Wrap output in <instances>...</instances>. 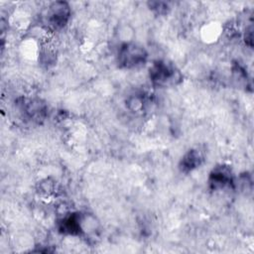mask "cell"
<instances>
[{
  "instance_id": "1",
  "label": "cell",
  "mask_w": 254,
  "mask_h": 254,
  "mask_svg": "<svg viewBox=\"0 0 254 254\" xmlns=\"http://www.w3.org/2000/svg\"><path fill=\"white\" fill-rule=\"evenodd\" d=\"M150 78L160 86L176 85L182 80L180 71L171 64L158 61L150 68Z\"/></svg>"
},
{
  "instance_id": "2",
  "label": "cell",
  "mask_w": 254,
  "mask_h": 254,
  "mask_svg": "<svg viewBox=\"0 0 254 254\" xmlns=\"http://www.w3.org/2000/svg\"><path fill=\"white\" fill-rule=\"evenodd\" d=\"M45 24L53 30L63 28L70 17V8L66 2L57 1L52 3L44 13Z\"/></svg>"
},
{
  "instance_id": "3",
  "label": "cell",
  "mask_w": 254,
  "mask_h": 254,
  "mask_svg": "<svg viewBox=\"0 0 254 254\" xmlns=\"http://www.w3.org/2000/svg\"><path fill=\"white\" fill-rule=\"evenodd\" d=\"M147 60L146 51L133 43L124 44L118 53V63L120 65L131 68L143 64Z\"/></svg>"
},
{
  "instance_id": "4",
  "label": "cell",
  "mask_w": 254,
  "mask_h": 254,
  "mask_svg": "<svg viewBox=\"0 0 254 254\" xmlns=\"http://www.w3.org/2000/svg\"><path fill=\"white\" fill-rule=\"evenodd\" d=\"M232 183L231 171L226 167H217L215 168L209 176L210 186L216 189H222L226 186H229Z\"/></svg>"
},
{
  "instance_id": "5",
  "label": "cell",
  "mask_w": 254,
  "mask_h": 254,
  "mask_svg": "<svg viewBox=\"0 0 254 254\" xmlns=\"http://www.w3.org/2000/svg\"><path fill=\"white\" fill-rule=\"evenodd\" d=\"M22 109L30 119H40L45 115V106L39 100H28L23 103Z\"/></svg>"
},
{
  "instance_id": "6",
  "label": "cell",
  "mask_w": 254,
  "mask_h": 254,
  "mask_svg": "<svg viewBox=\"0 0 254 254\" xmlns=\"http://www.w3.org/2000/svg\"><path fill=\"white\" fill-rule=\"evenodd\" d=\"M202 161L203 157L199 151L190 150L182 160V168L186 171H191L200 166Z\"/></svg>"
}]
</instances>
